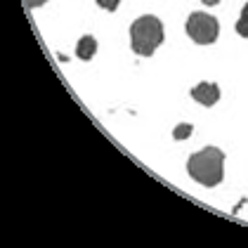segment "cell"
I'll list each match as a JSON object with an SVG mask.
<instances>
[{"instance_id":"cell-7","label":"cell","mask_w":248,"mask_h":248,"mask_svg":"<svg viewBox=\"0 0 248 248\" xmlns=\"http://www.w3.org/2000/svg\"><path fill=\"white\" fill-rule=\"evenodd\" d=\"M191 130H194V128H191L189 123H180V125L172 130V137H175V140H185V137L191 135Z\"/></svg>"},{"instance_id":"cell-6","label":"cell","mask_w":248,"mask_h":248,"mask_svg":"<svg viewBox=\"0 0 248 248\" xmlns=\"http://www.w3.org/2000/svg\"><path fill=\"white\" fill-rule=\"evenodd\" d=\"M234 29H236V33H239L241 38H248V2L241 7V17H239Z\"/></svg>"},{"instance_id":"cell-5","label":"cell","mask_w":248,"mask_h":248,"mask_svg":"<svg viewBox=\"0 0 248 248\" xmlns=\"http://www.w3.org/2000/svg\"><path fill=\"white\" fill-rule=\"evenodd\" d=\"M97 52V38L95 36H83L76 45V57L83 62H90Z\"/></svg>"},{"instance_id":"cell-3","label":"cell","mask_w":248,"mask_h":248,"mask_svg":"<svg viewBox=\"0 0 248 248\" xmlns=\"http://www.w3.org/2000/svg\"><path fill=\"white\" fill-rule=\"evenodd\" d=\"M185 29L196 45H213L220 36V21L208 12H191Z\"/></svg>"},{"instance_id":"cell-4","label":"cell","mask_w":248,"mask_h":248,"mask_svg":"<svg viewBox=\"0 0 248 248\" xmlns=\"http://www.w3.org/2000/svg\"><path fill=\"white\" fill-rule=\"evenodd\" d=\"M191 97L199 104H203V107H213L220 99V88L215 83H199V85L191 88Z\"/></svg>"},{"instance_id":"cell-8","label":"cell","mask_w":248,"mask_h":248,"mask_svg":"<svg viewBox=\"0 0 248 248\" xmlns=\"http://www.w3.org/2000/svg\"><path fill=\"white\" fill-rule=\"evenodd\" d=\"M97 5L104 7V10H109V12H114V10H118L121 0H97Z\"/></svg>"},{"instance_id":"cell-1","label":"cell","mask_w":248,"mask_h":248,"mask_svg":"<svg viewBox=\"0 0 248 248\" xmlns=\"http://www.w3.org/2000/svg\"><path fill=\"white\" fill-rule=\"evenodd\" d=\"M187 172L203 187H217L225 180V152L217 147H206L191 154L187 161Z\"/></svg>"},{"instance_id":"cell-10","label":"cell","mask_w":248,"mask_h":248,"mask_svg":"<svg viewBox=\"0 0 248 248\" xmlns=\"http://www.w3.org/2000/svg\"><path fill=\"white\" fill-rule=\"evenodd\" d=\"M217 2H220V0H203V5H210V7H213V5H217Z\"/></svg>"},{"instance_id":"cell-2","label":"cell","mask_w":248,"mask_h":248,"mask_svg":"<svg viewBox=\"0 0 248 248\" xmlns=\"http://www.w3.org/2000/svg\"><path fill=\"white\" fill-rule=\"evenodd\" d=\"M163 24L154 15L137 17L130 24V47L142 57H152L156 47L163 43Z\"/></svg>"},{"instance_id":"cell-9","label":"cell","mask_w":248,"mask_h":248,"mask_svg":"<svg viewBox=\"0 0 248 248\" xmlns=\"http://www.w3.org/2000/svg\"><path fill=\"white\" fill-rule=\"evenodd\" d=\"M47 0H24V5L29 7V10H33V7H40V5H45Z\"/></svg>"}]
</instances>
